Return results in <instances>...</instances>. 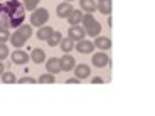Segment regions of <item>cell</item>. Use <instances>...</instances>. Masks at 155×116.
Masks as SVG:
<instances>
[{"label":"cell","instance_id":"1","mask_svg":"<svg viewBox=\"0 0 155 116\" xmlns=\"http://www.w3.org/2000/svg\"><path fill=\"white\" fill-rule=\"evenodd\" d=\"M4 8L7 14L8 27L22 25L24 19H25V7L20 0H7V2H4Z\"/></svg>","mask_w":155,"mask_h":116},{"label":"cell","instance_id":"2","mask_svg":"<svg viewBox=\"0 0 155 116\" xmlns=\"http://www.w3.org/2000/svg\"><path fill=\"white\" fill-rule=\"evenodd\" d=\"M81 22H83V25L86 27L84 29L86 34L91 35V37H94V35H98L101 32L100 22H98V20H94V17L91 15V14H84V15H83V19H81Z\"/></svg>","mask_w":155,"mask_h":116},{"label":"cell","instance_id":"3","mask_svg":"<svg viewBox=\"0 0 155 116\" xmlns=\"http://www.w3.org/2000/svg\"><path fill=\"white\" fill-rule=\"evenodd\" d=\"M49 20V12L46 8H35L34 14H31V24L35 27H41Z\"/></svg>","mask_w":155,"mask_h":116},{"label":"cell","instance_id":"4","mask_svg":"<svg viewBox=\"0 0 155 116\" xmlns=\"http://www.w3.org/2000/svg\"><path fill=\"white\" fill-rule=\"evenodd\" d=\"M59 64H61V71H73L74 66H76V61H74L73 56L64 54L61 59H59Z\"/></svg>","mask_w":155,"mask_h":116},{"label":"cell","instance_id":"5","mask_svg":"<svg viewBox=\"0 0 155 116\" xmlns=\"http://www.w3.org/2000/svg\"><path fill=\"white\" fill-rule=\"evenodd\" d=\"M91 61H93V66H94V67H105V66H108V64H111V61L108 59V56L103 54V52H98V54H94Z\"/></svg>","mask_w":155,"mask_h":116},{"label":"cell","instance_id":"6","mask_svg":"<svg viewBox=\"0 0 155 116\" xmlns=\"http://www.w3.org/2000/svg\"><path fill=\"white\" fill-rule=\"evenodd\" d=\"M93 49H94V44L91 42V40H84V39L79 40L78 46H76V50L79 52V54H91Z\"/></svg>","mask_w":155,"mask_h":116},{"label":"cell","instance_id":"7","mask_svg":"<svg viewBox=\"0 0 155 116\" xmlns=\"http://www.w3.org/2000/svg\"><path fill=\"white\" fill-rule=\"evenodd\" d=\"M84 35H86V31L79 25V24H78V25H73V27L69 29V37L73 39V40H78V42H79V40L84 39Z\"/></svg>","mask_w":155,"mask_h":116},{"label":"cell","instance_id":"8","mask_svg":"<svg viewBox=\"0 0 155 116\" xmlns=\"http://www.w3.org/2000/svg\"><path fill=\"white\" fill-rule=\"evenodd\" d=\"M71 10H73V5H71V2H62V4L58 5V15L61 17V19H68V15L71 14Z\"/></svg>","mask_w":155,"mask_h":116},{"label":"cell","instance_id":"9","mask_svg":"<svg viewBox=\"0 0 155 116\" xmlns=\"http://www.w3.org/2000/svg\"><path fill=\"white\" fill-rule=\"evenodd\" d=\"M46 69H47V72L54 74V76L58 72H61V64H59V59H56V57L49 59V61L46 62Z\"/></svg>","mask_w":155,"mask_h":116},{"label":"cell","instance_id":"10","mask_svg":"<svg viewBox=\"0 0 155 116\" xmlns=\"http://www.w3.org/2000/svg\"><path fill=\"white\" fill-rule=\"evenodd\" d=\"M29 61V56L27 52H24V50H14V54H12V62L14 64H25Z\"/></svg>","mask_w":155,"mask_h":116},{"label":"cell","instance_id":"11","mask_svg":"<svg viewBox=\"0 0 155 116\" xmlns=\"http://www.w3.org/2000/svg\"><path fill=\"white\" fill-rule=\"evenodd\" d=\"M74 72H76L78 79H84L91 74V69H89L86 64H79V66H74Z\"/></svg>","mask_w":155,"mask_h":116},{"label":"cell","instance_id":"12","mask_svg":"<svg viewBox=\"0 0 155 116\" xmlns=\"http://www.w3.org/2000/svg\"><path fill=\"white\" fill-rule=\"evenodd\" d=\"M81 19H83L81 10H76V8H73V10H71V14L68 15V20H69L71 25H78V24L81 22Z\"/></svg>","mask_w":155,"mask_h":116},{"label":"cell","instance_id":"13","mask_svg":"<svg viewBox=\"0 0 155 116\" xmlns=\"http://www.w3.org/2000/svg\"><path fill=\"white\" fill-rule=\"evenodd\" d=\"M96 8L101 14L110 15V14H111V0H100V4L96 5Z\"/></svg>","mask_w":155,"mask_h":116},{"label":"cell","instance_id":"14","mask_svg":"<svg viewBox=\"0 0 155 116\" xmlns=\"http://www.w3.org/2000/svg\"><path fill=\"white\" fill-rule=\"evenodd\" d=\"M31 59L35 62V64H41V62L46 61V52H44L42 49H34V50H32Z\"/></svg>","mask_w":155,"mask_h":116},{"label":"cell","instance_id":"15","mask_svg":"<svg viewBox=\"0 0 155 116\" xmlns=\"http://www.w3.org/2000/svg\"><path fill=\"white\" fill-rule=\"evenodd\" d=\"M61 49H62V52H68L69 54L71 50L74 49V40L71 37H66V39H61Z\"/></svg>","mask_w":155,"mask_h":116},{"label":"cell","instance_id":"16","mask_svg":"<svg viewBox=\"0 0 155 116\" xmlns=\"http://www.w3.org/2000/svg\"><path fill=\"white\" fill-rule=\"evenodd\" d=\"M52 32H54V29H52V27H39L37 39H39V40H47Z\"/></svg>","mask_w":155,"mask_h":116},{"label":"cell","instance_id":"17","mask_svg":"<svg viewBox=\"0 0 155 116\" xmlns=\"http://www.w3.org/2000/svg\"><path fill=\"white\" fill-rule=\"evenodd\" d=\"M94 46L100 47V49H103V50H106V49L111 47V40H110L108 37H98L96 40H94Z\"/></svg>","mask_w":155,"mask_h":116},{"label":"cell","instance_id":"18","mask_svg":"<svg viewBox=\"0 0 155 116\" xmlns=\"http://www.w3.org/2000/svg\"><path fill=\"white\" fill-rule=\"evenodd\" d=\"M61 39H62V34H61V32H58V31H54L52 34H51V37L46 40V42L49 44L51 47H54V46H58V44L61 42Z\"/></svg>","mask_w":155,"mask_h":116},{"label":"cell","instance_id":"19","mask_svg":"<svg viewBox=\"0 0 155 116\" xmlns=\"http://www.w3.org/2000/svg\"><path fill=\"white\" fill-rule=\"evenodd\" d=\"M10 42L14 44V47H22L24 44H25V39H24L22 35L15 31V32H14V35H10Z\"/></svg>","mask_w":155,"mask_h":116},{"label":"cell","instance_id":"20","mask_svg":"<svg viewBox=\"0 0 155 116\" xmlns=\"http://www.w3.org/2000/svg\"><path fill=\"white\" fill-rule=\"evenodd\" d=\"M17 32H19V34L22 35L24 39H25V40H27V39L32 35V27H31V25H25V24H22V25H19V27H17Z\"/></svg>","mask_w":155,"mask_h":116},{"label":"cell","instance_id":"21","mask_svg":"<svg viewBox=\"0 0 155 116\" xmlns=\"http://www.w3.org/2000/svg\"><path fill=\"white\" fill-rule=\"evenodd\" d=\"M0 29H8V20L4 8V2H0Z\"/></svg>","mask_w":155,"mask_h":116},{"label":"cell","instance_id":"22","mask_svg":"<svg viewBox=\"0 0 155 116\" xmlns=\"http://www.w3.org/2000/svg\"><path fill=\"white\" fill-rule=\"evenodd\" d=\"M81 2V8L83 10H86L88 14H91V12L96 10V4H94V0H79Z\"/></svg>","mask_w":155,"mask_h":116},{"label":"cell","instance_id":"23","mask_svg":"<svg viewBox=\"0 0 155 116\" xmlns=\"http://www.w3.org/2000/svg\"><path fill=\"white\" fill-rule=\"evenodd\" d=\"M15 74L14 72H4L2 74V82H5V84H12V82H15Z\"/></svg>","mask_w":155,"mask_h":116},{"label":"cell","instance_id":"24","mask_svg":"<svg viewBox=\"0 0 155 116\" xmlns=\"http://www.w3.org/2000/svg\"><path fill=\"white\" fill-rule=\"evenodd\" d=\"M37 82H42V84H51V82H54V74H51V72L42 74Z\"/></svg>","mask_w":155,"mask_h":116},{"label":"cell","instance_id":"25","mask_svg":"<svg viewBox=\"0 0 155 116\" xmlns=\"http://www.w3.org/2000/svg\"><path fill=\"white\" fill-rule=\"evenodd\" d=\"M39 2H41V0H24V7L27 8V10H35Z\"/></svg>","mask_w":155,"mask_h":116},{"label":"cell","instance_id":"26","mask_svg":"<svg viewBox=\"0 0 155 116\" xmlns=\"http://www.w3.org/2000/svg\"><path fill=\"white\" fill-rule=\"evenodd\" d=\"M5 57H8V47L4 42H0V61H4Z\"/></svg>","mask_w":155,"mask_h":116},{"label":"cell","instance_id":"27","mask_svg":"<svg viewBox=\"0 0 155 116\" xmlns=\"http://www.w3.org/2000/svg\"><path fill=\"white\" fill-rule=\"evenodd\" d=\"M10 39V34H8V29H0V42H5Z\"/></svg>","mask_w":155,"mask_h":116},{"label":"cell","instance_id":"28","mask_svg":"<svg viewBox=\"0 0 155 116\" xmlns=\"http://www.w3.org/2000/svg\"><path fill=\"white\" fill-rule=\"evenodd\" d=\"M17 82H20V84H35V79L34 77H29V76H25V77H22V79H20V81H17Z\"/></svg>","mask_w":155,"mask_h":116},{"label":"cell","instance_id":"29","mask_svg":"<svg viewBox=\"0 0 155 116\" xmlns=\"http://www.w3.org/2000/svg\"><path fill=\"white\" fill-rule=\"evenodd\" d=\"M66 82H68V84H78V82H79V79H78V77H69Z\"/></svg>","mask_w":155,"mask_h":116},{"label":"cell","instance_id":"30","mask_svg":"<svg viewBox=\"0 0 155 116\" xmlns=\"http://www.w3.org/2000/svg\"><path fill=\"white\" fill-rule=\"evenodd\" d=\"M91 82H93V84H103L105 81H103L101 77H93V81H91Z\"/></svg>","mask_w":155,"mask_h":116},{"label":"cell","instance_id":"31","mask_svg":"<svg viewBox=\"0 0 155 116\" xmlns=\"http://www.w3.org/2000/svg\"><path fill=\"white\" fill-rule=\"evenodd\" d=\"M4 72H5V71H4V64H2V61H0V76H2Z\"/></svg>","mask_w":155,"mask_h":116},{"label":"cell","instance_id":"32","mask_svg":"<svg viewBox=\"0 0 155 116\" xmlns=\"http://www.w3.org/2000/svg\"><path fill=\"white\" fill-rule=\"evenodd\" d=\"M66 2H73V0H66Z\"/></svg>","mask_w":155,"mask_h":116}]
</instances>
